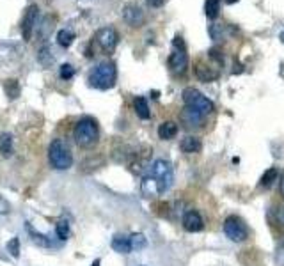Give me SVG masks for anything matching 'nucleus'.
<instances>
[{"label": "nucleus", "mask_w": 284, "mask_h": 266, "mask_svg": "<svg viewBox=\"0 0 284 266\" xmlns=\"http://www.w3.org/2000/svg\"><path fill=\"white\" fill-rule=\"evenodd\" d=\"M117 78V70L116 64L112 60H103V62L96 64V66L91 70L89 76H87V82L91 87L98 90H107L112 89L114 84Z\"/></svg>", "instance_id": "obj_1"}, {"label": "nucleus", "mask_w": 284, "mask_h": 266, "mask_svg": "<svg viewBox=\"0 0 284 266\" xmlns=\"http://www.w3.org/2000/svg\"><path fill=\"white\" fill-rule=\"evenodd\" d=\"M75 142H77L78 148L89 149L100 138V128H98V122L93 118H82L77 122L73 132Z\"/></svg>", "instance_id": "obj_2"}, {"label": "nucleus", "mask_w": 284, "mask_h": 266, "mask_svg": "<svg viewBox=\"0 0 284 266\" xmlns=\"http://www.w3.org/2000/svg\"><path fill=\"white\" fill-rule=\"evenodd\" d=\"M149 178L156 183L158 188V194L167 192L169 188L172 186V181H174V170H172V165L167 160H155L149 168Z\"/></svg>", "instance_id": "obj_3"}, {"label": "nucleus", "mask_w": 284, "mask_h": 266, "mask_svg": "<svg viewBox=\"0 0 284 266\" xmlns=\"http://www.w3.org/2000/svg\"><path fill=\"white\" fill-rule=\"evenodd\" d=\"M48 160H50L52 167L57 168V170H68L73 165L71 151L63 138L52 140L50 148H48Z\"/></svg>", "instance_id": "obj_4"}, {"label": "nucleus", "mask_w": 284, "mask_h": 266, "mask_svg": "<svg viewBox=\"0 0 284 266\" xmlns=\"http://www.w3.org/2000/svg\"><path fill=\"white\" fill-rule=\"evenodd\" d=\"M183 102H185V106L197 110V112L202 114L204 118L215 110L213 103H211L202 92H199L197 89H194V87H188V89L183 90Z\"/></svg>", "instance_id": "obj_5"}, {"label": "nucleus", "mask_w": 284, "mask_h": 266, "mask_svg": "<svg viewBox=\"0 0 284 266\" xmlns=\"http://www.w3.org/2000/svg\"><path fill=\"white\" fill-rule=\"evenodd\" d=\"M172 46H174V52L169 57V68L174 74H183L188 66V55L187 50H185L183 40L179 36H176L174 41H172Z\"/></svg>", "instance_id": "obj_6"}, {"label": "nucleus", "mask_w": 284, "mask_h": 266, "mask_svg": "<svg viewBox=\"0 0 284 266\" xmlns=\"http://www.w3.org/2000/svg\"><path fill=\"white\" fill-rule=\"evenodd\" d=\"M224 232L234 243H241L249 238V229H247L245 222L236 215H231L226 218V222H224Z\"/></svg>", "instance_id": "obj_7"}, {"label": "nucleus", "mask_w": 284, "mask_h": 266, "mask_svg": "<svg viewBox=\"0 0 284 266\" xmlns=\"http://www.w3.org/2000/svg\"><path fill=\"white\" fill-rule=\"evenodd\" d=\"M94 40H96V43L100 44L101 50L112 54V52L116 50V46H117L119 36H117L116 28L105 27V28H100V30L96 32V38H94Z\"/></svg>", "instance_id": "obj_8"}, {"label": "nucleus", "mask_w": 284, "mask_h": 266, "mask_svg": "<svg viewBox=\"0 0 284 266\" xmlns=\"http://www.w3.org/2000/svg\"><path fill=\"white\" fill-rule=\"evenodd\" d=\"M183 227L185 231L188 232H199L204 229V222H202V216L199 215V212L195 210H190V212L185 213L183 216Z\"/></svg>", "instance_id": "obj_9"}, {"label": "nucleus", "mask_w": 284, "mask_h": 266, "mask_svg": "<svg viewBox=\"0 0 284 266\" xmlns=\"http://www.w3.org/2000/svg\"><path fill=\"white\" fill-rule=\"evenodd\" d=\"M36 24H38V6H31L24 22H22V34H24V38L27 41L31 40L32 30L36 28Z\"/></svg>", "instance_id": "obj_10"}, {"label": "nucleus", "mask_w": 284, "mask_h": 266, "mask_svg": "<svg viewBox=\"0 0 284 266\" xmlns=\"http://www.w3.org/2000/svg\"><path fill=\"white\" fill-rule=\"evenodd\" d=\"M123 18H125L126 24L132 25V27H139V25L144 22V12H142V9H140L139 6L128 4L125 8V11H123Z\"/></svg>", "instance_id": "obj_11"}, {"label": "nucleus", "mask_w": 284, "mask_h": 266, "mask_svg": "<svg viewBox=\"0 0 284 266\" xmlns=\"http://www.w3.org/2000/svg\"><path fill=\"white\" fill-rule=\"evenodd\" d=\"M181 119H183L185 126H188V128H194V126H201L204 116H202V114H199L197 110L185 106V110L181 112Z\"/></svg>", "instance_id": "obj_12"}, {"label": "nucleus", "mask_w": 284, "mask_h": 266, "mask_svg": "<svg viewBox=\"0 0 284 266\" xmlns=\"http://www.w3.org/2000/svg\"><path fill=\"white\" fill-rule=\"evenodd\" d=\"M179 148H181V151L187 154H194V153H199L202 149V142L199 137H192V135H188V137H185L183 140H181V144H179Z\"/></svg>", "instance_id": "obj_13"}, {"label": "nucleus", "mask_w": 284, "mask_h": 266, "mask_svg": "<svg viewBox=\"0 0 284 266\" xmlns=\"http://www.w3.org/2000/svg\"><path fill=\"white\" fill-rule=\"evenodd\" d=\"M176 133H178V124L172 121H165L158 126V137L162 140H171L176 137Z\"/></svg>", "instance_id": "obj_14"}, {"label": "nucleus", "mask_w": 284, "mask_h": 266, "mask_svg": "<svg viewBox=\"0 0 284 266\" xmlns=\"http://www.w3.org/2000/svg\"><path fill=\"white\" fill-rule=\"evenodd\" d=\"M110 246H112L114 250L119 252V254H130L132 252V245H130V238H126V236H114L112 243H110Z\"/></svg>", "instance_id": "obj_15"}, {"label": "nucleus", "mask_w": 284, "mask_h": 266, "mask_svg": "<svg viewBox=\"0 0 284 266\" xmlns=\"http://www.w3.org/2000/svg\"><path fill=\"white\" fill-rule=\"evenodd\" d=\"M195 76H197L201 82H211V80H215L218 76L217 71H213L211 68H206V66H202L201 62L195 66Z\"/></svg>", "instance_id": "obj_16"}, {"label": "nucleus", "mask_w": 284, "mask_h": 266, "mask_svg": "<svg viewBox=\"0 0 284 266\" xmlns=\"http://www.w3.org/2000/svg\"><path fill=\"white\" fill-rule=\"evenodd\" d=\"M133 108H135L137 116H139L140 119H149V116H151L146 98H135V102H133Z\"/></svg>", "instance_id": "obj_17"}, {"label": "nucleus", "mask_w": 284, "mask_h": 266, "mask_svg": "<svg viewBox=\"0 0 284 266\" xmlns=\"http://www.w3.org/2000/svg\"><path fill=\"white\" fill-rule=\"evenodd\" d=\"M0 153L4 156L13 154V137L9 133H0Z\"/></svg>", "instance_id": "obj_18"}, {"label": "nucleus", "mask_w": 284, "mask_h": 266, "mask_svg": "<svg viewBox=\"0 0 284 266\" xmlns=\"http://www.w3.org/2000/svg\"><path fill=\"white\" fill-rule=\"evenodd\" d=\"M130 238V245H132V250H142L146 245H148V240L142 232H133Z\"/></svg>", "instance_id": "obj_19"}, {"label": "nucleus", "mask_w": 284, "mask_h": 266, "mask_svg": "<svg viewBox=\"0 0 284 266\" xmlns=\"http://www.w3.org/2000/svg\"><path fill=\"white\" fill-rule=\"evenodd\" d=\"M73 40H75V34L71 30H66V28H63V30L57 32V43H59V46H63V48L71 46Z\"/></svg>", "instance_id": "obj_20"}, {"label": "nucleus", "mask_w": 284, "mask_h": 266, "mask_svg": "<svg viewBox=\"0 0 284 266\" xmlns=\"http://www.w3.org/2000/svg\"><path fill=\"white\" fill-rule=\"evenodd\" d=\"M277 178H279V172H277V168L275 167H272V168H268L263 176H261V181H259V184L263 188H270L273 184V181H277Z\"/></svg>", "instance_id": "obj_21"}, {"label": "nucleus", "mask_w": 284, "mask_h": 266, "mask_svg": "<svg viewBox=\"0 0 284 266\" xmlns=\"http://www.w3.org/2000/svg\"><path fill=\"white\" fill-rule=\"evenodd\" d=\"M218 11H220V0H206L204 4V12H206L208 18L215 20L218 16Z\"/></svg>", "instance_id": "obj_22"}, {"label": "nucleus", "mask_w": 284, "mask_h": 266, "mask_svg": "<svg viewBox=\"0 0 284 266\" xmlns=\"http://www.w3.org/2000/svg\"><path fill=\"white\" fill-rule=\"evenodd\" d=\"M38 59H39V62L43 64V66H47V68L54 64V55H52V50H50V46H48V44L39 50Z\"/></svg>", "instance_id": "obj_23"}, {"label": "nucleus", "mask_w": 284, "mask_h": 266, "mask_svg": "<svg viewBox=\"0 0 284 266\" xmlns=\"http://www.w3.org/2000/svg\"><path fill=\"white\" fill-rule=\"evenodd\" d=\"M4 87H6V92H8V96L11 100H15L16 96L20 94V86H18V82H16V80H6Z\"/></svg>", "instance_id": "obj_24"}, {"label": "nucleus", "mask_w": 284, "mask_h": 266, "mask_svg": "<svg viewBox=\"0 0 284 266\" xmlns=\"http://www.w3.org/2000/svg\"><path fill=\"white\" fill-rule=\"evenodd\" d=\"M27 229H29V232H31V236L34 238V242L38 243V245H41V246H54V243L48 240V236L39 234V232H36L34 229H31V227H27Z\"/></svg>", "instance_id": "obj_25"}, {"label": "nucleus", "mask_w": 284, "mask_h": 266, "mask_svg": "<svg viewBox=\"0 0 284 266\" xmlns=\"http://www.w3.org/2000/svg\"><path fill=\"white\" fill-rule=\"evenodd\" d=\"M55 232H57L59 240H68V236H70V226H68V222H59L57 224V229H55Z\"/></svg>", "instance_id": "obj_26"}, {"label": "nucleus", "mask_w": 284, "mask_h": 266, "mask_svg": "<svg viewBox=\"0 0 284 266\" xmlns=\"http://www.w3.org/2000/svg\"><path fill=\"white\" fill-rule=\"evenodd\" d=\"M59 74H61V78H63V80H70V78H73L75 68L71 66V64H63V66H61V71H59Z\"/></svg>", "instance_id": "obj_27"}, {"label": "nucleus", "mask_w": 284, "mask_h": 266, "mask_svg": "<svg viewBox=\"0 0 284 266\" xmlns=\"http://www.w3.org/2000/svg\"><path fill=\"white\" fill-rule=\"evenodd\" d=\"M8 252L13 256V258H18L20 256V240L18 238H13L8 242Z\"/></svg>", "instance_id": "obj_28"}, {"label": "nucleus", "mask_w": 284, "mask_h": 266, "mask_svg": "<svg viewBox=\"0 0 284 266\" xmlns=\"http://www.w3.org/2000/svg\"><path fill=\"white\" fill-rule=\"evenodd\" d=\"M9 210H11L9 202L4 199V197L0 196V215H6V213H9Z\"/></svg>", "instance_id": "obj_29"}, {"label": "nucleus", "mask_w": 284, "mask_h": 266, "mask_svg": "<svg viewBox=\"0 0 284 266\" xmlns=\"http://www.w3.org/2000/svg\"><path fill=\"white\" fill-rule=\"evenodd\" d=\"M146 2H148V4L151 6V8H162L165 0H146Z\"/></svg>", "instance_id": "obj_30"}, {"label": "nucleus", "mask_w": 284, "mask_h": 266, "mask_svg": "<svg viewBox=\"0 0 284 266\" xmlns=\"http://www.w3.org/2000/svg\"><path fill=\"white\" fill-rule=\"evenodd\" d=\"M277 220H279L280 224H284V206L277 210Z\"/></svg>", "instance_id": "obj_31"}, {"label": "nucleus", "mask_w": 284, "mask_h": 266, "mask_svg": "<svg viewBox=\"0 0 284 266\" xmlns=\"http://www.w3.org/2000/svg\"><path fill=\"white\" fill-rule=\"evenodd\" d=\"M280 194H282V197H284V178H282V181H280Z\"/></svg>", "instance_id": "obj_32"}, {"label": "nucleus", "mask_w": 284, "mask_h": 266, "mask_svg": "<svg viewBox=\"0 0 284 266\" xmlns=\"http://www.w3.org/2000/svg\"><path fill=\"white\" fill-rule=\"evenodd\" d=\"M93 266H100V259H96V261L93 262Z\"/></svg>", "instance_id": "obj_33"}, {"label": "nucleus", "mask_w": 284, "mask_h": 266, "mask_svg": "<svg viewBox=\"0 0 284 266\" xmlns=\"http://www.w3.org/2000/svg\"><path fill=\"white\" fill-rule=\"evenodd\" d=\"M227 4H234V2H238V0H226Z\"/></svg>", "instance_id": "obj_34"}]
</instances>
